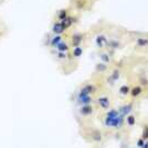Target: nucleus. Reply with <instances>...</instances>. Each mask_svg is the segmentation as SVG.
Instances as JSON below:
<instances>
[{
    "mask_svg": "<svg viewBox=\"0 0 148 148\" xmlns=\"http://www.w3.org/2000/svg\"><path fill=\"white\" fill-rule=\"evenodd\" d=\"M130 95L133 96V97H138L139 95H142L143 94V88L140 86H135L133 87L132 90H130Z\"/></svg>",
    "mask_w": 148,
    "mask_h": 148,
    "instance_id": "obj_15",
    "label": "nucleus"
},
{
    "mask_svg": "<svg viewBox=\"0 0 148 148\" xmlns=\"http://www.w3.org/2000/svg\"><path fill=\"white\" fill-rule=\"evenodd\" d=\"M80 134L85 142L91 144V145H94V146L103 145L106 142L105 130L93 126L92 124H88V125L80 127Z\"/></svg>",
    "mask_w": 148,
    "mask_h": 148,
    "instance_id": "obj_1",
    "label": "nucleus"
},
{
    "mask_svg": "<svg viewBox=\"0 0 148 148\" xmlns=\"http://www.w3.org/2000/svg\"><path fill=\"white\" fill-rule=\"evenodd\" d=\"M95 44H96V47L99 48V49H104L107 47V44H108V39L106 36L104 34H97L96 37H95Z\"/></svg>",
    "mask_w": 148,
    "mask_h": 148,
    "instance_id": "obj_6",
    "label": "nucleus"
},
{
    "mask_svg": "<svg viewBox=\"0 0 148 148\" xmlns=\"http://www.w3.org/2000/svg\"><path fill=\"white\" fill-rule=\"evenodd\" d=\"M132 111H133V106H132V104H125L118 108V112H119L122 115H124L125 117H126L127 115H130Z\"/></svg>",
    "mask_w": 148,
    "mask_h": 148,
    "instance_id": "obj_11",
    "label": "nucleus"
},
{
    "mask_svg": "<svg viewBox=\"0 0 148 148\" xmlns=\"http://www.w3.org/2000/svg\"><path fill=\"white\" fill-rule=\"evenodd\" d=\"M72 49V52H71V56H72V58L74 59H79V58H81L82 56V54H83V48L81 47V45H79V47H74V48H71Z\"/></svg>",
    "mask_w": 148,
    "mask_h": 148,
    "instance_id": "obj_12",
    "label": "nucleus"
},
{
    "mask_svg": "<svg viewBox=\"0 0 148 148\" xmlns=\"http://www.w3.org/2000/svg\"><path fill=\"white\" fill-rule=\"evenodd\" d=\"M108 70V64H105V63H103V62H99V63H97L96 65H95V71L97 72V73H104V72H106Z\"/></svg>",
    "mask_w": 148,
    "mask_h": 148,
    "instance_id": "obj_13",
    "label": "nucleus"
},
{
    "mask_svg": "<svg viewBox=\"0 0 148 148\" xmlns=\"http://www.w3.org/2000/svg\"><path fill=\"white\" fill-rule=\"evenodd\" d=\"M110 80H111L112 83H114V82H116V81L119 79V71L118 70H114L111 74H110V77H108Z\"/></svg>",
    "mask_w": 148,
    "mask_h": 148,
    "instance_id": "obj_17",
    "label": "nucleus"
},
{
    "mask_svg": "<svg viewBox=\"0 0 148 148\" xmlns=\"http://www.w3.org/2000/svg\"><path fill=\"white\" fill-rule=\"evenodd\" d=\"M97 107L95 104H90V105H82V106H77V116L81 118V121L83 122L82 126H85L91 124V118H93L96 113H97Z\"/></svg>",
    "mask_w": 148,
    "mask_h": 148,
    "instance_id": "obj_3",
    "label": "nucleus"
},
{
    "mask_svg": "<svg viewBox=\"0 0 148 148\" xmlns=\"http://www.w3.org/2000/svg\"><path fill=\"white\" fill-rule=\"evenodd\" d=\"M68 17V13H66V10H63L61 12L59 13V19L60 20H63V19H65Z\"/></svg>",
    "mask_w": 148,
    "mask_h": 148,
    "instance_id": "obj_20",
    "label": "nucleus"
},
{
    "mask_svg": "<svg viewBox=\"0 0 148 148\" xmlns=\"http://www.w3.org/2000/svg\"><path fill=\"white\" fill-rule=\"evenodd\" d=\"M54 50L58 51V52H70V50H71V44L63 40V41H61L60 43L56 45V48H54Z\"/></svg>",
    "mask_w": 148,
    "mask_h": 148,
    "instance_id": "obj_7",
    "label": "nucleus"
},
{
    "mask_svg": "<svg viewBox=\"0 0 148 148\" xmlns=\"http://www.w3.org/2000/svg\"><path fill=\"white\" fill-rule=\"evenodd\" d=\"M65 28L63 27V25L61 23V21H58V22H54L53 25H52V32L53 34H62L63 32H65Z\"/></svg>",
    "mask_w": 148,
    "mask_h": 148,
    "instance_id": "obj_8",
    "label": "nucleus"
},
{
    "mask_svg": "<svg viewBox=\"0 0 148 148\" xmlns=\"http://www.w3.org/2000/svg\"><path fill=\"white\" fill-rule=\"evenodd\" d=\"M94 104L96 105V107L101 111H108L111 108V99L107 95H99L95 99Z\"/></svg>",
    "mask_w": 148,
    "mask_h": 148,
    "instance_id": "obj_5",
    "label": "nucleus"
},
{
    "mask_svg": "<svg viewBox=\"0 0 148 148\" xmlns=\"http://www.w3.org/2000/svg\"><path fill=\"white\" fill-rule=\"evenodd\" d=\"M64 39H63V37H62V34H54L53 37L50 39V47L52 48V49H54L58 44L60 43L61 41H63Z\"/></svg>",
    "mask_w": 148,
    "mask_h": 148,
    "instance_id": "obj_10",
    "label": "nucleus"
},
{
    "mask_svg": "<svg viewBox=\"0 0 148 148\" xmlns=\"http://www.w3.org/2000/svg\"><path fill=\"white\" fill-rule=\"evenodd\" d=\"M82 42H83V36L81 33H75L71 39V48L79 47V45H81Z\"/></svg>",
    "mask_w": 148,
    "mask_h": 148,
    "instance_id": "obj_9",
    "label": "nucleus"
},
{
    "mask_svg": "<svg viewBox=\"0 0 148 148\" xmlns=\"http://www.w3.org/2000/svg\"><path fill=\"white\" fill-rule=\"evenodd\" d=\"M99 59H101V62H103L105 64H110L112 62V56L110 53L107 52H103L99 54Z\"/></svg>",
    "mask_w": 148,
    "mask_h": 148,
    "instance_id": "obj_14",
    "label": "nucleus"
},
{
    "mask_svg": "<svg viewBox=\"0 0 148 148\" xmlns=\"http://www.w3.org/2000/svg\"><path fill=\"white\" fill-rule=\"evenodd\" d=\"M142 148H148V140L147 142H145V145H144Z\"/></svg>",
    "mask_w": 148,
    "mask_h": 148,
    "instance_id": "obj_22",
    "label": "nucleus"
},
{
    "mask_svg": "<svg viewBox=\"0 0 148 148\" xmlns=\"http://www.w3.org/2000/svg\"><path fill=\"white\" fill-rule=\"evenodd\" d=\"M144 145H145V139H144V138H139V139L137 140V147L142 148Z\"/></svg>",
    "mask_w": 148,
    "mask_h": 148,
    "instance_id": "obj_21",
    "label": "nucleus"
},
{
    "mask_svg": "<svg viewBox=\"0 0 148 148\" xmlns=\"http://www.w3.org/2000/svg\"><path fill=\"white\" fill-rule=\"evenodd\" d=\"M119 93L122 94V95H127V94H130V88L128 85H122V86L119 87Z\"/></svg>",
    "mask_w": 148,
    "mask_h": 148,
    "instance_id": "obj_19",
    "label": "nucleus"
},
{
    "mask_svg": "<svg viewBox=\"0 0 148 148\" xmlns=\"http://www.w3.org/2000/svg\"><path fill=\"white\" fill-rule=\"evenodd\" d=\"M136 43L139 47H146V45H148V39H146V38H138L136 40Z\"/></svg>",
    "mask_w": 148,
    "mask_h": 148,
    "instance_id": "obj_18",
    "label": "nucleus"
},
{
    "mask_svg": "<svg viewBox=\"0 0 148 148\" xmlns=\"http://www.w3.org/2000/svg\"><path fill=\"white\" fill-rule=\"evenodd\" d=\"M97 92V87L94 83H85L77 90L75 94V97L82 96H94V94Z\"/></svg>",
    "mask_w": 148,
    "mask_h": 148,
    "instance_id": "obj_4",
    "label": "nucleus"
},
{
    "mask_svg": "<svg viewBox=\"0 0 148 148\" xmlns=\"http://www.w3.org/2000/svg\"><path fill=\"white\" fill-rule=\"evenodd\" d=\"M125 123L127 124L130 127H132L136 124V117L134 115H127L126 118H125Z\"/></svg>",
    "mask_w": 148,
    "mask_h": 148,
    "instance_id": "obj_16",
    "label": "nucleus"
},
{
    "mask_svg": "<svg viewBox=\"0 0 148 148\" xmlns=\"http://www.w3.org/2000/svg\"><path fill=\"white\" fill-rule=\"evenodd\" d=\"M102 123L105 130H121L123 128L125 123V116L122 115L118 110L110 108L108 111H105L102 116Z\"/></svg>",
    "mask_w": 148,
    "mask_h": 148,
    "instance_id": "obj_2",
    "label": "nucleus"
}]
</instances>
